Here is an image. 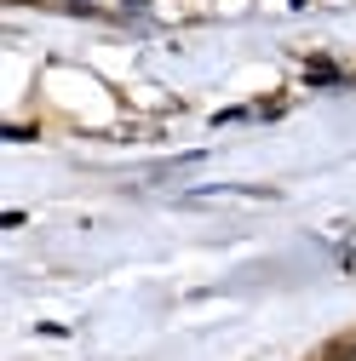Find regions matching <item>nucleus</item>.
<instances>
[{"instance_id": "obj_1", "label": "nucleus", "mask_w": 356, "mask_h": 361, "mask_svg": "<svg viewBox=\"0 0 356 361\" xmlns=\"http://www.w3.org/2000/svg\"><path fill=\"white\" fill-rule=\"evenodd\" d=\"M126 6H150V0H126Z\"/></svg>"}]
</instances>
